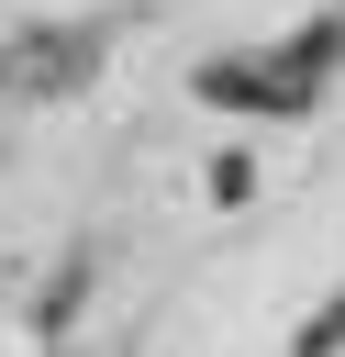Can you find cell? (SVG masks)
I'll use <instances>...</instances> for the list:
<instances>
[{
    "instance_id": "6da1fadb",
    "label": "cell",
    "mask_w": 345,
    "mask_h": 357,
    "mask_svg": "<svg viewBox=\"0 0 345 357\" xmlns=\"http://www.w3.org/2000/svg\"><path fill=\"white\" fill-rule=\"evenodd\" d=\"M345 56V22H312V33H289V45H245V56H211L200 67V100H223V112H300V100H323V67Z\"/></svg>"
}]
</instances>
